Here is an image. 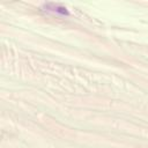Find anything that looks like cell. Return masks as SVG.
<instances>
[{"label":"cell","instance_id":"1","mask_svg":"<svg viewBox=\"0 0 148 148\" xmlns=\"http://www.w3.org/2000/svg\"><path fill=\"white\" fill-rule=\"evenodd\" d=\"M42 9L45 10V12H49V13H52V14H57V15H62V16H67L69 13H68V9L60 5V3H54V2H47V3H44L42 6Z\"/></svg>","mask_w":148,"mask_h":148}]
</instances>
